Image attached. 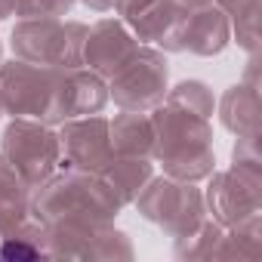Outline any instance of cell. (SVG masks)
I'll use <instances>...</instances> for the list:
<instances>
[{"mask_svg":"<svg viewBox=\"0 0 262 262\" xmlns=\"http://www.w3.org/2000/svg\"><path fill=\"white\" fill-rule=\"evenodd\" d=\"M155 123V145L151 161L164 167V176L198 182L213 173V126L210 117L191 114L185 108H176L170 102L155 105L151 111Z\"/></svg>","mask_w":262,"mask_h":262,"instance_id":"cell-1","label":"cell"},{"mask_svg":"<svg viewBox=\"0 0 262 262\" xmlns=\"http://www.w3.org/2000/svg\"><path fill=\"white\" fill-rule=\"evenodd\" d=\"M123 204L108 188V182L99 173H83V170H59L50 179H43L37 188H31L28 198V213L40 225L56 219L114 222Z\"/></svg>","mask_w":262,"mask_h":262,"instance_id":"cell-2","label":"cell"},{"mask_svg":"<svg viewBox=\"0 0 262 262\" xmlns=\"http://www.w3.org/2000/svg\"><path fill=\"white\" fill-rule=\"evenodd\" d=\"M0 93H4V114L10 117H31L50 126L62 123V68H47L13 56L10 62H0Z\"/></svg>","mask_w":262,"mask_h":262,"instance_id":"cell-3","label":"cell"},{"mask_svg":"<svg viewBox=\"0 0 262 262\" xmlns=\"http://www.w3.org/2000/svg\"><path fill=\"white\" fill-rule=\"evenodd\" d=\"M86 31L90 28L74 19H19L10 43L16 59L47 68H77L83 65Z\"/></svg>","mask_w":262,"mask_h":262,"instance_id":"cell-4","label":"cell"},{"mask_svg":"<svg viewBox=\"0 0 262 262\" xmlns=\"http://www.w3.org/2000/svg\"><path fill=\"white\" fill-rule=\"evenodd\" d=\"M133 204L139 207L142 219L161 225L173 241L194 234L198 225L207 219L204 191L194 188V182H182L173 176H161V179L151 176Z\"/></svg>","mask_w":262,"mask_h":262,"instance_id":"cell-5","label":"cell"},{"mask_svg":"<svg viewBox=\"0 0 262 262\" xmlns=\"http://www.w3.org/2000/svg\"><path fill=\"white\" fill-rule=\"evenodd\" d=\"M170 90V65L158 47L139 43L111 77H108V99L120 111H151L164 102Z\"/></svg>","mask_w":262,"mask_h":262,"instance_id":"cell-6","label":"cell"},{"mask_svg":"<svg viewBox=\"0 0 262 262\" xmlns=\"http://www.w3.org/2000/svg\"><path fill=\"white\" fill-rule=\"evenodd\" d=\"M0 155L19 170L28 188H37L59 170V155H62L59 133L50 123L31 117H13L0 136Z\"/></svg>","mask_w":262,"mask_h":262,"instance_id":"cell-7","label":"cell"},{"mask_svg":"<svg viewBox=\"0 0 262 262\" xmlns=\"http://www.w3.org/2000/svg\"><path fill=\"white\" fill-rule=\"evenodd\" d=\"M43 247L47 256H68V259H129L126 234L117 231L111 222H96V219H56L43 225Z\"/></svg>","mask_w":262,"mask_h":262,"instance_id":"cell-8","label":"cell"},{"mask_svg":"<svg viewBox=\"0 0 262 262\" xmlns=\"http://www.w3.org/2000/svg\"><path fill=\"white\" fill-rule=\"evenodd\" d=\"M259 188H262L259 164L231 161V170L210 173V188L204 194V204L210 207L219 225L234 228L250 219H259Z\"/></svg>","mask_w":262,"mask_h":262,"instance_id":"cell-9","label":"cell"},{"mask_svg":"<svg viewBox=\"0 0 262 262\" xmlns=\"http://www.w3.org/2000/svg\"><path fill=\"white\" fill-rule=\"evenodd\" d=\"M59 170H83L99 173L111 158V139H108V117L102 114H83L59 123Z\"/></svg>","mask_w":262,"mask_h":262,"instance_id":"cell-10","label":"cell"},{"mask_svg":"<svg viewBox=\"0 0 262 262\" xmlns=\"http://www.w3.org/2000/svg\"><path fill=\"white\" fill-rule=\"evenodd\" d=\"M139 40L126 28L123 19H99L83 40V65L99 77H111L129 56L136 53Z\"/></svg>","mask_w":262,"mask_h":262,"instance_id":"cell-11","label":"cell"},{"mask_svg":"<svg viewBox=\"0 0 262 262\" xmlns=\"http://www.w3.org/2000/svg\"><path fill=\"white\" fill-rule=\"evenodd\" d=\"M188 13L191 10H185L176 0H161V4L148 7L145 13L133 16L126 22V28L133 31L139 43L158 47L161 53H182V31H185Z\"/></svg>","mask_w":262,"mask_h":262,"instance_id":"cell-12","label":"cell"},{"mask_svg":"<svg viewBox=\"0 0 262 262\" xmlns=\"http://www.w3.org/2000/svg\"><path fill=\"white\" fill-rule=\"evenodd\" d=\"M108 105V80L90 71L86 65L62 68V93H59V114L62 123L83 114H99Z\"/></svg>","mask_w":262,"mask_h":262,"instance_id":"cell-13","label":"cell"},{"mask_svg":"<svg viewBox=\"0 0 262 262\" xmlns=\"http://www.w3.org/2000/svg\"><path fill=\"white\" fill-rule=\"evenodd\" d=\"M228 40H231V22L216 4L188 13L185 31H182V53L219 56L228 47Z\"/></svg>","mask_w":262,"mask_h":262,"instance_id":"cell-14","label":"cell"},{"mask_svg":"<svg viewBox=\"0 0 262 262\" xmlns=\"http://www.w3.org/2000/svg\"><path fill=\"white\" fill-rule=\"evenodd\" d=\"M111 151L120 158H151L155 145V123L148 111H120L108 120Z\"/></svg>","mask_w":262,"mask_h":262,"instance_id":"cell-15","label":"cell"},{"mask_svg":"<svg viewBox=\"0 0 262 262\" xmlns=\"http://www.w3.org/2000/svg\"><path fill=\"white\" fill-rule=\"evenodd\" d=\"M219 120L237 139L241 136H259V93H256V83L228 86L222 102H219Z\"/></svg>","mask_w":262,"mask_h":262,"instance_id":"cell-16","label":"cell"},{"mask_svg":"<svg viewBox=\"0 0 262 262\" xmlns=\"http://www.w3.org/2000/svg\"><path fill=\"white\" fill-rule=\"evenodd\" d=\"M99 176L108 182V188L117 194V201L126 207V204H133L136 194L145 188V182L155 176V164L151 158H120L114 155L102 170Z\"/></svg>","mask_w":262,"mask_h":262,"instance_id":"cell-17","label":"cell"},{"mask_svg":"<svg viewBox=\"0 0 262 262\" xmlns=\"http://www.w3.org/2000/svg\"><path fill=\"white\" fill-rule=\"evenodd\" d=\"M37 256H47L43 225L28 213L19 225L0 234V259H37Z\"/></svg>","mask_w":262,"mask_h":262,"instance_id":"cell-18","label":"cell"},{"mask_svg":"<svg viewBox=\"0 0 262 262\" xmlns=\"http://www.w3.org/2000/svg\"><path fill=\"white\" fill-rule=\"evenodd\" d=\"M164 102H170L176 108H185L191 114H201V117H213V108H216L213 90L204 80H182V83H176L173 90H167Z\"/></svg>","mask_w":262,"mask_h":262,"instance_id":"cell-19","label":"cell"},{"mask_svg":"<svg viewBox=\"0 0 262 262\" xmlns=\"http://www.w3.org/2000/svg\"><path fill=\"white\" fill-rule=\"evenodd\" d=\"M28 198L31 194H19V191L0 188V234H7L13 225H19L28 216Z\"/></svg>","mask_w":262,"mask_h":262,"instance_id":"cell-20","label":"cell"},{"mask_svg":"<svg viewBox=\"0 0 262 262\" xmlns=\"http://www.w3.org/2000/svg\"><path fill=\"white\" fill-rule=\"evenodd\" d=\"M155 4H161V0H114V13H117L123 22H129L133 16L145 13V10L155 7Z\"/></svg>","mask_w":262,"mask_h":262,"instance_id":"cell-21","label":"cell"},{"mask_svg":"<svg viewBox=\"0 0 262 262\" xmlns=\"http://www.w3.org/2000/svg\"><path fill=\"white\" fill-rule=\"evenodd\" d=\"M83 7H90L93 13H108V10H114V0H80Z\"/></svg>","mask_w":262,"mask_h":262,"instance_id":"cell-22","label":"cell"},{"mask_svg":"<svg viewBox=\"0 0 262 262\" xmlns=\"http://www.w3.org/2000/svg\"><path fill=\"white\" fill-rule=\"evenodd\" d=\"M13 13H16V0H0V22L10 19Z\"/></svg>","mask_w":262,"mask_h":262,"instance_id":"cell-23","label":"cell"},{"mask_svg":"<svg viewBox=\"0 0 262 262\" xmlns=\"http://www.w3.org/2000/svg\"><path fill=\"white\" fill-rule=\"evenodd\" d=\"M176 4H182L185 10H201V7H210L213 0H176Z\"/></svg>","mask_w":262,"mask_h":262,"instance_id":"cell-24","label":"cell"},{"mask_svg":"<svg viewBox=\"0 0 262 262\" xmlns=\"http://www.w3.org/2000/svg\"><path fill=\"white\" fill-rule=\"evenodd\" d=\"M0 117H4V93H0Z\"/></svg>","mask_w":262,"mask_h":262,"instance_id":"cell-25","label":"cell"},{"mask_svg":"<svg viewBox=\"0 0 262 262\" xmlns=\"http://www.w3.org/2000/svg\"><path fill=\"white\" fill-rule=\"evenodd\" d=\"M0 62H4V47H0Z\"/></svg>","mask_w":262,"mask_h":262,"instance_id":"cell-26","label":"cell"}]
</instances>
